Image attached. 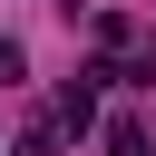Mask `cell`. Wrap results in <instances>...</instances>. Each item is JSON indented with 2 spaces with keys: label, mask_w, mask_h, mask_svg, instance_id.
Returning a JSON list of instances; mask_svg holds the SVG:
<instances>
[{
  "label": "cell",
  "mask_w": 156,
  "mask_h": 156,
  "mask_svg": "<svg viewBox=\"0 0 156 156\" xmlns=\"http://www.w3.org/2000/svg\"><path fill=\"white\" fill-rule=\"evenodd\" d=\"M20 68H29V49H20V39H0V88H10Z\"/></svg>",
  "instance_id": "obj_4"
},
{
  "label": "cell",
  "mask_w": 156,
  "mask_h": 156,
  "mask_svg": "<svg viewBox=\"0 0 156 156\" xmlns=\"http://www.w3.org/2000/svg\"><path fill=\"white\" fill-rule=\"evenodd\" d=\"M20 156H58V117H39V127L20 136Z\"/></svg>",
  "instance_id": "obj_3"
},
{
  "label": "cell",
  "mask_w": 156,
  "mask_h": 156,
  "mask_svg": "<svg viewBox=\"0 0 156 156\" xmlns=\"http://www.w3.org/2000/svg\"><path fill=\"white\" fill-rule=\"evenodd\" d=\"M98 88H107V68H78V78L58 88V127H88V117H98Z\"/></svg>",
  "instance_id": "obj_1"
},
{
  "label": "cell",
  "mask_w": 156,
  "mask_h": 156,
  "mask_svg": "<svg viewBox=\"0 0 156 156\" xmlns=\"http://www.w3.org/2000/svg\"><path fill=\"white\" fill-rule=\"evenodd\" d=\"M107 156H146V127L136 117H107Z\"/></svg>",
  "instance_id": "obj_2"
}]
</instances>
